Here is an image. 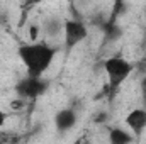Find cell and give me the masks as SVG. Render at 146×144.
I'll return each mask as SVG.
<instances>
[{
	"label": "cell",
	"mask_w": 146,
	"mask_h": 144,
	"mask_svg": "<svg viewBox=\"0 0 146 144\" xmlns=\"http://www.w3.org/2000/svg\"><path fill=\"white\" fill-rule=\"evenodd\" d=\"M56 53L58 48L51 46L49 42H27L21 44L17 49L19 59L26 66L27 76L31 78H42V75L53 65Z\"/></svg>",
	"instance_id": "1"
},
{
	"label": "cell",
	"mask_w": 146,
	"mask_h": 144,
	"mask_svg": "<svg viewBox=\"0 0 146 144\" xmlns=\"http://www.w3.org/2000/svg\"><path fill=\"white\" fill-rule=\"evenodd\" d=\"M133 70V63L121 56H110L104 61V71L107 76V87L110 93H115L119 90V87L131 76Z\"/></svg>",
	"instance_id": "2"
},
{
	"label": "cell",
	"mask_w": 146,
	"mask_h": 144,
	"mask_svg": "<svg viewBox=\"0 0 146 144\" xmlns=\"http://www.w3.org/2000/svg\"><path fill=\"white\" fill-rule=\"evenodd\" d=\"M87 36H88V29L80 19H66L65 20L63 41H65V48L66 49L76 48L80 42H83L87 39Z\"/></svg>",
	"instance_id": "3"
},
{
	"label": "cell",
	"mask_w": 146,
	"mask_h": 144,
	"mask_svg": "<svg viewBox=\"0 0 146 144\" xmlns=\"http://www.w3.org/2000/svg\"><path fill=\"white\" fill-rule=\"evenodd\" d=\"M46 88H48V83L42 78H31V76H26L24 80H21L15 87L17 95L21 98H37L46 92Z\"/></svg>",
	"instance_id": "4"
},
{
	"label": "cell",
	"mask_w": 146,
	"mask_h": 144,
	"mask_svg": "<svg viewBox=\"0 0 146 144\" xmlns=\"http://www.w3.org/2000/svg\"><path fill=\"white\" fill-rule=\"evenodd\" d=\"M129 132L134 137H141V134L146 131V108L136 107L131 112H127L126 119H124Z\"/></svg>",
	"instance_id": "5"
},
{
	"label": "cell",
	"mask_w": 146,
	"mask_h": 144,
	"mask_svg": "<svg viewBox=\"0 0 146 144\" xmlns=\"http://www.w3.org/2000/svg\"><path fill=\"white\" fill-rule=\"evenodd\" d=\"M78 122V115L75 108H61L54 115V127L60 132H68Z\"/></svg>",
	"instance_id": "6"
},
{
	"label": "cell",
	"mask_w": 146,
	"mask_h": 144,
	"mask_svg": "<svg viewBox=\"0 0 146 144\" xmlns=\"http://www.w3.org/2000/svg\"><path fill=\"white\" fill-rule=\"evenodd\" d=\"M107 139H109V144H133L136 137L122 127H109Z\"/></svg>",
	"instance_id": "7"
},
{
	"label": "cell",
	"mask_w": 146,
	"mask_h": 144,
	"mask_svg": "<svg viewBox=\"0 0 146 144\" xmlns=\"http://www.w3.org/2000/svg\"><path fill=\"white\" fill-rule=\"evenodd\" d=\"M63 27L65 20H61L60 17H48L42 24V32L48 37H58L63 34Z\"/></svg>",
	"instance_id": "8"
},
{
	"label": "cell",
	"mask_w": 146,
	"mask_h": 144,
	"mask_svg": "<svg viewBox=\"0 0 146 144\" xmlns=\"http://www.w3.org/2000/svg\"><path fill=\"white\" fill-rule=\"evenodd\" d=\"M139 93H141V107L146 108V76L141 80V83H139Z\"/></svg>",
	"instance_id": "9"
},
{
	"label": "cell",
	"mask_w": 146,
	"mask_h": 144,
	"mask_svg": "<svg viewBox=\"0 0 146 144\" xmlns=\"http://www.w3.org/2000/svg\"><path fill=\"white\" fill-rule=\"evenodd\" d=\"M5 122H7V112H5L3 108L0 107V131L3 129V126H5Z\"/></svg>",
	"instance_id": "10"
},
{
	"label": "cell",
	"mask_w": 146,
	"mask_h": 144,
	"mask_svg": "<svg viewBox=\"0 0 146 144\" xmlns=\"http://www.w3.org/2000/svg\"><path fill=\"white\" fill-rule=\"evenodd\" d=\"M37 31H39V29H37L36 26H34V27H31V31H29V34H31V41H33V42H36V37H37Z\"/></svg>",
	"instance_id": "11"
},
{
	"label": "cell",
	"mask_w": 146,
	"mask_h": 144,
	"mask_svg": "<svg viewBox=\"0 0 146 144\" xmlns=\"http://www.w3.org/2000/svg\"><path fill=\"white\" fill-rule=\"evenodd\" d=\"M145 32H146V7H145Z\"/></svg>",
	"instance_id": "12"
}]
</instances>
